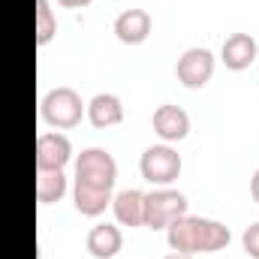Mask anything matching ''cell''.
Returning <instances> with one entry per match:
<instances>
[{"instance_id":"cell-20","label":"cell","mask_w":259,"mask_h":259,"mask_svg":"<svg viewBox=\"0 0 259 259\" xmlns=\"http://www.w3.org/2000/svg\"><path fill=\"white\" fill-rule=\"evenodd\" d=\"M163 259H193V256H187V253H175V250H172L169 256H163Z\"/></svg>"},{"instance_id":"cell-6","label":"cell","mask_w":259,"mask_h":259,"mask_svg":"<svg viewBox=\"0 0 259 259\" xmlns=\"http://www.w3.org/2000/svg\"><path fill=\"white\" fill-rule=\"evenodd\" d=\"M175 75H178V81L184 84V88H190V91H199V88H205L208 81H211V75H214V55L208 52V49H187L181 58H178V64H175Z\"/></svg>"},{"instance_id":"cell-19","label":"cell","mask_w":259,"mask_h":259,"mask_svg":"<svg viewBox=\"0 0 259 259\" xmlns=\"http://www.w3.org/2000/svg\"><path fill=\"white\" fill-rule=\"evenodd\" d=\"M250 196H253V202L259 205V169L253 172V178H250Z\"/></svg>"},{"instance_id":"cell-2","label":"cell","mask_w":259,"mask_h":259,"mask_svg":"<svg viewBox=\"0 0 259 259\" xmlns=\"http://www.w3.org/2000/svg\"><path fill=\"white\" fill-rule=\"evenodd\" d=\"M88 103H81V94L75 88H52L39 100V118L52 130H72L81 124Z\"/></svg>"},{"instance_id":"cell-10","label":"cell","mask_w":259,"mask_h":259,"mask_svg":"<svg viewBox=\"0 0 259 259\" xmlns=\"http://www.w3.org/2000/svg\"><path fill=\"white\" fill-rule=\"evenodd\" d=\"M151 12L145 9H124L118 18H115V36L124 42V46H142L148 36H151Z\"/></svg>"},{"instance_id":"cell-17","label":"cell","mask_w":259,"mask_h":259,"mask_svg":"<svg viewBox=\"0 0 259 259\" xmlns=\"http://www.w3.org/2000/svg\"><path fill=\"white\" fill-rule=\"evenodd\" d=\"M241 244H244V253H247L250 259H259V223H253V226L244 229Z\"/></svg>"},{"instance_id":"cell-5","label":"cell","mask_w":259,"mask_h":259,"mask_svg":"<svg viewBox=\"0 0 259 259\" xmlns=\"http://www.w3.org/2000/svg\"><path fill=\"white\" fill-rule=\"evenodd\" d=\"M139 172H142L145 181H151L157 187H169L181 175V154L175 148H169V145H154V148H148L142 154Z\"/></svg>"},{"instance_id":"cell-9","label":"cell","mask_w":259,"mask_h":259,"mask_svg":"<svg viewBox=\"0 0 259 259\" xmlns=\"http://www.w3.org/2000/svg\"><path fill=\"white\" fill-rule=\"evenodd\" d=\"M84 247L94 259H115L124 250V232L112 223H97V226H91Z\"/></svg>"},{"instance_id":"cell-8","label":"cell","mask_w":259,"mask_h":259,"mask_svg":"<svg viewBox=\"0 0 259 259\" xmlns=\"http://www.w3.org/2000/svg\"><path fill=\"white\" fill-rule=\"evenodd\" d=\"M256 55H259V46L250 33H232V36H226V42L220 49V61H223L226 69H232V72L247 69V66L256 61Z\"/></svg>"},{"instance_id":"cell-3","label":"cell","mask_w":259,"mask_h":259,"mask_svg":"<svg viewBox=\"0 0 259 259\" xmlns=\"http://www.w3.org/2000/svg\"><path fill=\"white\" fill-rule=\"evenodd\" d=\"M75 181L91 184V187H103V190H115V181H118L115 157L103 148H84L75 160Z\"/></svg>"},{"instance_id":"cell-7","label":"cell","mask_w":259,"mask_h":259,"mask_svg":"<svg viewBox=\"0 0 259 259\" xmlns=\"http://www.w3.org/2000/svg\"><path fill=\"white\" fill-rule=\"evenodd\" d=\"M72 160V142L64 133H39L36 139V169H64Z\"/></svg>"},{"instance_id":"cell-12","label":"cell","mask_w":259,"mask_h":259,"mask_svg":"<svg viewBox=\"0 0 259 259\" xmlns=\"http://www.w3.org/2000/svg\"><path fill=\"white\" fill-rule=\"evenodd\" d=\"M84 115H88V121L97 130L118 127V124L124 121V103H121V97H115V94H97V97H91Z\"/></svg>"},{"instance_id":"cell-4","label":"cell","mask_w":259,"mask_h":259,"mask_svg":"<svg viewBox=\"0 0 259 259\" xmlns=\"http://www.w3.org/2000/svg\"><path fill=\"white\" fill-rule=\"evenodd\" d=\"M187 214V196L172 187H157L151 193H145V226L148 229H166L169 223H175L178 217Z\"/></svg>"},{"instance_id":"cell-13","label":"cell","mask_w":259,"mask_h":259,"mask_svg":"<svg viewBox=\"0 0 259 259\" xmlns=\"http://www.w3.org/2000/svg\"><path fill=\"white\" fill-rule=\"evenodd\" d=\"M115 199V190H103V187H91V184H78L72 187V202H75V211L81 217H100Z\"/></svg>"},{"instance_id":"cell-11","label":"cell","mask_w":259,"mask_h":259,"mask_svg":"<svg viewBox=\"0 0 259 259\" xmlns=\"http://www.w3.org/2000/svg\"><path fill=\"white\" fill-rule=\"evenodd\" d=\"M154 133L166 142H181L187 139L190 133V115L181 109V106H172V103H163L157 112H154Z\"/></svg>"},{"instance_id":"cell-18","label":"cell","mask_w":259,"mask_h":259,"mask_svg":"<svg viewBox=\"0 0 259 259\" xmlns=\"http://www.w3.org/2000/svg\"><path fill=\"white\" fill-rule=\"evenodd\" d=\"M61 6H66V9H84V6H91V0H58Z\"/></svg>"},{"instance_id":"cell-15","label":"cell","mask_w":259,"mask_h":259,"mask_svg":"<svg viewBox=\"0 0 259 259\" xmlns=\"http://www.w3.org/2000/svg\"><path fill=\"white\" fill-rule=\"evenodd\" d=\"M66 193L64 169H36V199L39 205H55Z\"/></svg>"},{"instance_id":"cell-16","label":"cell","mask_w":259,"mask_h":259,"mask_svg":"<svg viewBox=\"0 0 259 259\" xmlns=\"http://www.w3.org/2000/svg\"><path fill=\"white\" fill-rule=\"evenodd\" d=\"M58 33V21L49 0H36V46H49Z\"/></svg>"},{"instance_id":"cell-14","label":"cell","mask_w":259,"mask_h":259,"mask_svg":"<svg viewBox=\"0 0 259 259\" xmlns=\"http://www.w3.org/2000/svg\"><path fill=\"white\" fill-rule=\"evenodd\" d=\"M112 208H115V217L121 226H145V193L142 190H121L112 199Z\"/></svg>"},{"instance_id":"cell-1","label":"cell","mask_w":259,"mask_h":259,"mask_svg":"<svg viewBox=\"0 0 259 259\" xmlns=\"http://www.w3.org/2000/svg\"><path fill=\"white\" fill-rule=\"evenodd\" d=\"M232 232L229 226H223L220 220H211V217H193V214H184L178 217L175 223L166 226V241L175 253H217L229 244Z\"/></svg>"}]
</instances>
